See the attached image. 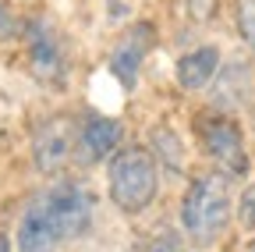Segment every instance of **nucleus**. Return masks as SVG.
Instances as JSON below:
<instances>
[{"mask_svg":"<svg viewBox=\"0 0 255 252\" xmlns=\"http://www.w3.org/2000/svg\"><path fill=\"white\" fill-rule=\"evenodd\" d=\"M195 132H199L202 153L216 164L220 174H227V178H248L252 160H248L245 132H241V124L231 114H223V110L199 114L195 117Z\"/></svg>","mask_w":255,"mask_h":252,"instance_id":"nucleus-3","label":"nucleus"},{"mask_svg":"<svg viewBox=\"0 0 255 252\" xmlns=\"http://www.w3.org/2000/svg\"><path fill=\"white\" fill-rule=\"evenodd\" d=\"M25 57H28V71L43 85H64L71 75L68 43L57 32V25L46 21V18H28L25 21Z\"/></svg>","mask_w":255,"mask_h":252,"instance_id":"nucleus-4","label":"nucleus"},{"mask_svg":"<svg viewBox=\"0 0 255 252\" xmlns=\"http://www.w3.org/2000/svg\"><path fill=\"white\" fill-rule=\"evenodd\" d=\"M234 21H238L241 39L255 53V0H238V4H234Z\"/></svg>","mask_w":255,"mask_h":252,"instance_id":"nucleus-12","label":"nucleus"},{"mask_svg":"<svg viewBox=\"0 0 255 252\" xmlns=\"http://www.w3.org/2000/svg\"><path fill=\"white\" fill-rule=\"evenodd\" d=\"M220 68H223V53H220V46L202 43V46H191L188 53L177 57L174 75H177V85H181L184 92H202V89H209V85L216 82Z\"/></svg>","mask_w":255,"mask_h":252,"instance_id":"nucleus-10","label":"nucleus"},{"mask_svg":"<svg viewBox=\"0 0 255 252\" xmlns=\"http://www.w3.org/2000/svg\"><path fill=\"white\" fill-rule=\"evenodd\" d=\"M234 213H238V224H241L245 231H255V181H252V185L245 188V192L238 196Z\"/></svg>","mask_w":255,"mask_h":252,"instance_id":"nucleus-13","label":"nucleus"},{"mask_svg":"<svg viewBox=\"0 0 255 252\" xmlns=\"http://www.w3.org/2000/svg\"><path fill=\"white\" fill-rule=\"evenodd\" d=\"M11 21H7V7H4V0H0V32H4Z\"/></svg>","mask_w":255,"mask_h":252,"instance_id":"nucleus-16","label":"nucleus"},{"mask_svg":"<svg viewBox=\"0 0 255 252\" xmlns=\"http://www.w3.org/2000/svg\"><path fill=\"white\" fill-rule=\"evenodd\" d=\"M152 146H159V149H163L159 156H167L170 171H184V146H181V139H177V135L167 128V124L152 132Z\"/></svg>","mask_w":255,"mask_h":252,"instance_id":"nucleus-11","label":"nucleus"},{"mask_svg":"<svg viewBox=\"0 0 255 252\" xmlns=\"http://www.w3.org/2000/svg\"><path fill=\"white\" fill-rule=\"evenodd\" d=\"M234 217L231 178L220 171H202L188 181L181 196V231L191 245L209 249L223 238Z\"/></svg>","mask_w":255,"mask_h":252,"instance_id":"nucleus-1","label":"nucleus"},{"mask_svg":"<svg viewBox=\"0 0 255 252\" xmlns=\"http://www.w3.org/2000/svg\"><path fill=\"white\" fill-rule=\"evenodd\" d=\"M152 39H156V28L138 21L135 28H128V32L117 39V46L110 50V71L124 89H131L138 82V71H142L145 57L152 50Z\"/></svg>","mask_w":255,"mask_h":252,"instance_id":"nucleus-8","label":"nucleus"},{"mask_svg":"<svg viewBox=\"0 0 255 252\" xmlns=\"http://www.w3.org/2000/svg\"><path fill=\"white\" fill-rule=\"evenodd\" d=\"M0 252H14V245H11V238L0 231Z\"/></svg>","mask_w":255,"mask_h":252,"instance_id":"nucleus-15","label":"nucleus"},{"mask_svg":"<svg viewBox=\"0 0 255 252\" xmlns=\"http://www.w3.org/2000/svg\"><path fill=\"white\" fill-rule=\"evenodd\" d=\"M107 192L110 203L128 217H138L142 210H149L159 192V164L152 149L138 142L121 146L107 164Z\"/></svg>","mask_w":255,"mask_h":252,"instance_id":"nucleus-2","label":"nucleus"},{"mask_svg":"<svg viewBox=\"0 0 255 252\" xmlns=\"http://www.w3.org/2000/svg\"><path fill=\"white\" fill-rule=\"evenodd\" d=\"M138 252H184V245H181V238H177L174 231H167V228H163V231H156V235H152Z\"/></svg>","mask_w":255,"mask_h":252,"instance_id":"nucleus-14","label":"nucleus"},{"mask_svg":"<svg viewBox=\"0 0 255 252\" xmlns=\"http://www.w3.org/2000/svg\"><path fill=\"white\" fill-rule=\"evenodd\" d=\"M121 139H124V128L117 117H85L82 128H78V149H75V160L78 164H100L107 156H114L121 149Z\"/></svg>","mask_w":255,"mask_h":252,"instance_id":"nucleus-9","label":"nucleus"},{"mask_svg":"<svg viewBox=\"0 0 255 252\" xmlns=\"http://www.w3.org/2000/svg\"><path fill=\"white\" fill-rule=\"evenodd\" d=\"M64 245L60 228L43 199V192L32 199L21 217H18V231H14V252H57Z\"/></svg>","mask_w":255,"mask_h":252,"instance_id":"nucleus-7","label":"nucleus"},{"mask_svg":"<svg viewBox=\"0 0 255 252\" xmlns=\"http://www.w3.org/2000/svg\"><path fill=\"white\" fill-rule=\"evenodd\" d=\"M248 100H252V114H255V85H252V96Z\"/></svg>","mask_w":255,"mask_h":252,"instance_id":"nucleus-17","label":"nucleus"},{"mask_svg":"<svg viewBox=\"0 0 255 252\" xmlns=\"http://www.w3.org/2000/svg\"><path fill=\"white\" fill-rule=\"evenodd\" d=\"M57 228H60V238L71 242V238H82L92 224V213H96V203H92V192L85 181H53L46 192H43Z\"/></svg>","mask_w":255,"mask_h":252,"instance_id":"nucleus-6","label":"nucleus"},{"mask_svg":"<svg viewBox=\"0 0 255 252\" xmlns=\"http://www.w3.org/2000/svg\"><path fill=\"white\" fill-rule=\"evenodd\" d=\"M78 128L82 121L75 114H50L32 132V164L39 174H60L68 164H75L78 149Z\"/></svg>","mask_w":255,"mask_h":252,"instance_id":"nucleus-5","label":"nucleus"}]
</instances>
